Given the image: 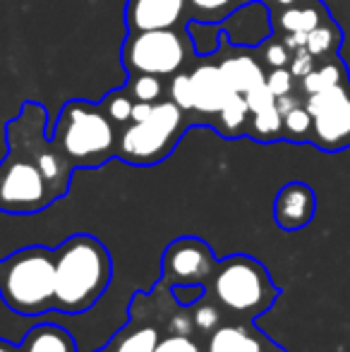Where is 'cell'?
<instances>
[{"instance_id": "4316f807", "label": "cell", "mask_w": 350, "mask_h": 352, "mask_svg": "<svg viewBox=\"0 0 350 352\" xmlns=\"http://www.w3.org/2000/svg\"><path fill=\"white\" fill-rule=\"evenodd\" d=\"M290 58H293V51H290L283 41H271L264 51V63L271 67V70L290 65Z\"/></svg>"}, {"instance_id": "5bb4252c", "label": "cell", "mask_w": 350, "mask_h": 352, "mask_svg": "<svg viewBox=\"0 0 350 352\" xmlns=\"http://www.w3.org/2000/svg\"><path fill=\"white\" fill-rule=\"evenodd\" d=\"M219 67H221V72H223V79L228 82V87L233 89L235 94H240V96H245L250 89L266 82L262 65H259L252 56L226 58V60L219 63Z\"/></svg>"}, {"instance_id": "5b68a950", "label": "cell", "mask_w": 350, "mask_h": 352, "mask_svg": "<svg viewBox=\"0 0 350 352\" xmlns=\"http://www.w3.org/2000/svg\"><path fill=\"white\" fill-rule=\"evenodd\" d=\"M182 130V108L175 101H156L146 120L125 127L118 156L135 166H154L173 151Z\"/></svg>"}, {"instance_id": "52a82bcc", "label": "cell", "mask_w": 350, "mask_h": 352, "mask_svg": "<svg viewBox=\"0 0 350 352\" xmlns=\"http://www.w3.org/2000/svg\"><path fill=\"white\" fill-rule=\"evenodd\" d=\"M305 108L312 116L309 142L314 146L322 151H343L350 146V79L307 96Z\"/></svg>"}, {"instance_id": "8fae6325", "label": "cell", "mask_w": 350, "mask_h": 352, "mask_svg": "<svg viewBox=\"0 0 350 352\" xmlns=\"http://www.w3.org/2000/svg\"><path fill=\"white\" fill-rule=\"evenodd\" d=\"M190 82H192V111L204 113V116H219L221 108L226 106V101L235 94L228 87V82L223 79L221 67L211 65V63L197 65L190 72Z\"/></svg>"}, {"instance_id": "9c48e42d", "label": "cell", "mask_w": 350, "mask_h": 352, "mask_svg": "<svg viewBox=\"0 0 350 352\" xmlns=\"http://www.w3.org/2000/svg\"><path fill=\"white\" fill-rule=\"evenodd\" d=\"M164 278L173 285H206L219 269V259L199 237H177L164 252Z\"/></svg>"}, {"instance_id": "277c9868", "label": "cell", "mask_w": 350, "mask_h": 352, "mask_svg": "<svg viewBox=\"0 0 350 352\" xmlns=\"http://www.w3.org/2000/svg\"><path fill=\"white\" fill-rule=\"evenodd\" d=\"M56 140L75 166H98L116 148V130L103 111L85 101H72L63 108Z\"/></svg>"}, {"instance_id": "f1b7e54d", "label": "cell", "mask_w": 350, "mask_h": 352, "mask_svg": "<svg viewBox=\"0 0 350 352\" xmlns=\"http://www.w3.org/2000/svg\"><path fill=\"white\" fill-rule=\"evenodd\" d=\"M317 67V58L307 51V48H298L293 51V58H290V67L288 70L293 72L295 79H303L307 72H312Z\"/></svg>"}, {"instance_id": "cb8c5ba5", "label": "cell", "mask_w": 350, "mask_h": 352, "mask_svg": "<svg viewBox=\"0 0 350 352\" xmlns=\"http://www.w3.org/2000/svg\"><path fill=\"white\" fill-rule=\"evenodd\" d=\"M132 108H135V101H132L130 91H113L106 96L103 101V111L111 118L113 122H127L132 120Z\"/></svg>"}, {"instance_id": "e0dca14e", "label": "cell", "mask_w": 350, "mask_h": 352, "mask_svg": "<svg viewBox=\"0 0 350 352\" xmlns=\"http://www.w3.org/2000/svg\"><path fill=\"white\" fill-rule=\"evenodd\" d=\"M341 82H348V70L338 58H329L324 65L314 67L312 72H307L300 84H303V91L305 96H312V94H319V91H327V89L336 87Z\"/></svg>"}, {"instance_id": "9a60e30c", "label": "cell", "mask_w": 350, "mask_h": 352, "mask_svg": "<svg viewBox=\"0 0 350 352\" xmlns=\"http://www.w3.org/2000/svg\"><path fill=\"white\" fill-rule=\"evenodd\" d=\"M19 352H77V348L65 329L56 324H39L27 331Z\"/></svg>"}, {"instance_id": "7c38bea8", "label": "cell", "mask_w": 350, "mask_h": 352, "mask_svg": "<svg viewBox=\"0 0 350 352\" xmlns=\"http://www.w3.org/2000/svg\"><path fill=\"white\" fill-rule=\"evenodd\" d=\"M185 12V0H130L127 27L132 32L173 29Z\"/></svg>"}, {"instance_id": "83f0119b", "label": "cell", "mask_w": 350, "mask_h": 352, "mask_svg": "<svg viewBox=\"0 0 350 352\" xmlns=\"http://www.w3.org/2000/svg\"><path fill=\"white\" fill-rule=\"evenodd\" d=\"M245 101H248L250 113H257V111H262V108L274 106V103H276V96L271 94V89L266 87V82H264V84H259V87L250 89V91L245 94Z\"/></svg>"}, {"instance_id": "8992f818", "label": "cell", "mask_w": 350, "mask_h": 352, "mask_svg": "<svg viewBox=\"0 0 350 352\" xmlns=\"http://www.w3.org/2000/svg\"><path fill=\"white\" fill-rule=\"evenodd\" d=\"M122 58L135 74H175L187 60V41L175 29H154V32L130 34Z\"/></svg>"}, {"instance_id": "484cf974", "label": "cell", "mask_w": 350, "mask_h": 352, "mask_svg": "<svg viewBox=\"0 0 350 352\" xmlns=\"http://www.w3.org/2000/svg\"><path fill=\"white\" fill-rule=\"evenodd\" d=\"M171 101H175L182 111H192V82L190 74H175L171 82Z\"/></svg>"}, {"instance_id": "44dd1931", "label": "cell", "mask_w": 350, "mask_h": 352, "mask_svg": "<svg viewBox=\"0 0 350 352\" xmlns=\"http://www.w3.org/2000/svg\"><path fill=\"white\" fill-rule=\"evenodd\" d=\"M283 137L290 142H309V137H312V116L305 108V103H298L288 113H283Z\"/></svg>"}, {"instance_id": "7a4b0ae2", "label": "cell", "mask_w": 350, "mask_h": 352, "mask_svg": "<svg viewBox=\"0 0 350 352\" xmlns=\"http://www.w3.org/2000/svg\"><path fill=\"white\" fill-rule=\"evenodd\" d=\"M0 297L22 316L56 309V250L24 247L0 261Z\"/></svg>"}, {"instance_id": "d4e9b609", "label": "cell", "mask_w": 350, "mask_h": 352, "mask_svg": "<svg viewBox=\"0 0 350 352\" xmlns=\"http://www.w3.org/2000/svg\"><path fill=\"white\" fill-rule=\"evenodd\" d=\"M293 84H295V77L288 67H276L266 74V87L271 89L276 98L278 96H285V94H293Z\"/></svg>"}, {"instance_id": "3957f363", "label": "cell", "mask_w": 350, "mask_h": 352, "mask_svg": "<svg viewBox=\"0 0 350 352\" xmlns=\"http://www.w3.org/2000/svg\"><path fill=\"white\" fill-rule=\"evenodd\" d=\"M211 285H214L216 302L226 311L248 321L264 314L281 295L266 266L248 254H233L221 259Z\"/></svg>"}, {"instance_id": "4dcf8cb0", "label": "cell", "mask_w": 350, "mask_h": 352, "mask_svg": "<svg viewBox=\"0 0 350 352\" xmlns=\"http://www.w3.org/2000/svg\"><path fill=\"white\" fill-rule=\"evenodd\" d=\"M156 352H199L197 343H192L187 336H171V338H161L156 345Z\"/></svg>"}, {"instance_id": "d6986e66", "label": "cell", "mask_w": 350, "mask_h": 352, "mask_svg": "<svg viewBox=\"0 0 350 352\" xmlns=\"http://www.w3.org/2000/svg\"><path fill=\"white\" fill-rule=\"evenodd\" d=\"M250 135L259 142H274L283 137V113L278 111V106L262 108L257 113H250Z\"/></svg>"}, {"instance_id": "2e32d148", "label": "cell", "mask_w": 350, "mask_h": 352, "mask_svg": "<svg viewBox=\"0 0 350 352\" xmlns=\"http://www.w3.org/2000/svg\"><path fill=\"white\" fill-rule=\"evenodd\" d=\"M329 19L327 10L317 3V0H305V3H298V5H290V8H283L281 14L276 17L278 22V29L285 34L290 32H305L309 34L314 27Z\"/></svg>"}, {"instance_id": "d590c367", "label": "cell", "mask_w": 350, "mask_h": 352, "mask_svg": "<svg viewBox=\"0 0 350 352\" xmlns=\"http://www.w3.org/2000/svg\"><path fill=\"white\" fill-rule=\"evenodd\" d=\"M278 8H290V5H298V3H305V0H274Z\"/></svg>"}, {"instance_id": "7402d4cb", "label": "cell", "mask_w": 350, "mask_h": 352, "mask_svg": "<svg viewBox=\"0 0 350 352\" xmlns=\"http://www.w3.org/2000/svg\"><path fill=\"white\" fill-rule=\"evenodd\" d=\"M159 340V331L154 326H142V329H135L132 333H127L118 343L116 352H156Z\"/></svg>"}, {"instance_id": "836d02e7", "label": "cell", "mask_w": 350, "mask_h": 352, "mask_svg": "<svg viewBox=\"0 0 350 352\" xmlns=\"http://www.w3.org/2000/svg\"><path fill=\"white\" fill-rule=\"evenodd\" d=\"M283 43L290 48V51H298V48H305V43H307V34L305 32H290V34H285Z\"/></svg>"}, {"instance_id": "1f68e13d", "label": "cell", "mask_w": 350, "mask_h": 352, "mask_svg": "<svg viewBox=\"0 0 350 352\" xmlns=\"http://www.w3.org/2000/svg\"><path fill=\"white\" fill-rule=\"evenodd\" d=\"M195 14H201V17H214V14H221L233 5V0H190Z\"/></svg>"}, {"instance_id": "d6a6232c", "label": "cell", "mask_w": 350, "mask_h": 352, "mask_svg": "<svg viewBox=\"0 0 350 352\" xmlns=\"http://www.w3.org/2000/svg\"><path fill=\"white\" fill-rule=\"evenodd\" d=\"M154 111V103H146V101H135V108H132V122H142L151 116Z\"/></svg>"}, {"instance_id": "4fadbf2b", "label": "cell", "mask_w": 350, "mask_h": 352, "mask_svg": "<svg viewBox=\"0 0 350 352\" xmlns=\"http://www.w3.org/2000/svg\"><path fill=\"white\" fill-rule=\"evenodd\" d=\"M209 352H288L252 324H226L211 333Z\"/></svg>"}, {"instance_id": "f546056e", "label": "cell", "mask_w": 350, "mask_h": 352, "mask_svg": "<svg viewBox=\"0 0 350 352\" xmlns=\"http://www.w3.org/2000/svg\"><path fill=\"white\" fill-rule=\"evenodd\" d=\"M195 324L199 326L201 331H216L221 324V314L214 305H199L195 311Z\"/></svg>"}, {"instance_id": "6da1fadb", "label": "cell", "mask_w": 350, "mask_h": 352, "mask_svg": "<svg viewBox=\"0 0 350 352\" xmlns=\"http://www.w3.org/2000/svg\"><path fill=\"white\" fill-rule=\"evenodd\" d=\"M108 250L91 235H72L56 250V309L80 314L94 307L111 283Z\"/></svg>"}, {"instance_id": "e575fe53", "label": "cell", "mask_w": 350, "mask_h": 352, "mask_svg": "<svg viewBox=\"0 0 350 352\" xmlns=\"http://www.w3.org/2000/svg\"><path fill=\"white\" fill-rule=\"evenodd\" d=\"M0 352H19V348H17V345H12V343H8V340L0 338Z\"/></svg>"}, {"instance_id": "ba28073f", "label": "cell", "mask_w": 350, "mask_h": 352, "mask_svg": "<svg viewBox=\"0 0 350 352\" xmlns=\"http://www.w3.org/2000/svg\"><path fill=\"white\" fill-rule=\"evenodd\" d=\"M53 190L36 161L10 156L0 166V211L5 213H36L46 209L53 199Z\"/></svg>"}, {"instance_id": "ac0fdd59", "label": "cell", "mask_w": 350, "mask_h": 352, "mask_svg": "<svg viewBox=\"0 0 350 352\" xmlns=\"http://www.w3.org/2000/svg\"><path fill=\"white\" fill-rule=\"evenodd\" d=\"M341 38H343V34H341V29H338V24L333 22V19H324L319 27H314L312 32L307 34L305 48L319 60V58L333 56V53L338 51V46H341Z\"/></svg>"}, {"instance_id": "30bf717a", "label": "cell", "mask_w": 350, "mask_h": 352, "mask_svg": "<svg viewBox=\"0 0 350 352\" xmlns=\"http://www.w3.org/2000/svg\"><path fill=\"white\" fill-rule=\"evenodd\" d=\"M317 213V195L305 182H288L274 199V221L281 230L295 232L309 226Z\"/></svg>"}, {"instance_id": "603a6c76", "label": "cell", "mask_w": 350, "mask_h": 352, "mask_svg": "<svg viewBox=\"0 0 350 352\" xmlns=\"http://www.w3.org/2000/svg\"><path fill=\"white\" fill-rule=\"evenodd\" d=\"M127 91H130L132 98H137V101L156 103L161 98V94H164V82H161L156 74H135Z\"/></svg>"}, {"instance_id": "ffe728a7", "label": "cell", "mask_w": 350, "mask_h": 352, "mask_svg": "<svg viewBox=\"0 0 350 352\" xmlns=\"http://www.w3.org/2000/svg\"><path fill=\"white\" fill-rule=\"evenodd\" d=\"M248 116H250V108L245 96L240 94H233V96L226 101V106L221 108L219 118H221V130L226 132L228 137H235L248 127Z\"/></svg>"}]
</instances>
